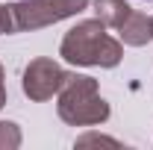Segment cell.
<instances>
[{
	"instance_id": "obj_1",
	"label": "cell",
	"mask_w": 153,
	"mask_h": 150,
	"mask_svg": "<svg viewBox=\"0 0 153 150\" xmlns=\"http://www.w3.org/2000/svg\"><path fill=\"white\" fill-rule=\"evenodd\" d=\"M59 53L74 62V65H100V68H115L121 62V44L112 36H106V24L97 21H82L68 36L62 38Z\"/></svg>"
},
{
	"instance_id": "obj_2",
	"label": "cell",
	"mask_w": 153,
	"mask_h": 150,
	"mask_svg": "<svg viewBox=\"0 0 153 150\" xmlns=\"http://www.w3.org/2000/svg\"><path fill=\"white\" fill-rule=\"evenodd\" d=\"M59 115L62 121L85 127V124H100L109 118L106 100L97 94V82L91 76H65L62 88H59Z\"/></svg>"
},
{
	"instance_id": "obj_3",
	"label": "cell",
	"mask_w": 153,
	"mask_h": 150,
	"mask_svg": "<svg viewBox=\"0 0 153 150\" xmlns=\"http://www.w3.org/2000/svg\"><path fill=\"white\" fill-rule=\"evenodd\" d=\"M88 6V0H24L9 6V27L12 33L21 30H38L47 24H56L62 18H71L76 12H82Z\"/></svg>"
},
{
	"instance_id": "obj_4",
	"label": "cell",
	"mask_w": 153,
	"mask_h": 150,
	"mask_svg": "<svg viewBox=\"0 0 153 150\" xmlns=\"http://www.w3.org/2000/svg\"><path fill=\"white\" fill-rule=\"evenodd\" d=\"M65 71L59 68L53 59H36L30 62V68L24 71V91L33 100H47L62 88L65 82Z\"/></svg>"
},
{
	"instance_id": "obj_5",
	"label": "cell",
	"mask_w": 153,
	"mask_h": 150,
	"mask_svg": "<svg viewBox=\"0 0 153 150\" xmlns=\"http://www.w3.org/2000/svg\"><path fill=\"white\" fill-rule=\"evenodd\" d=\"M121 30V38H124V44H133V47H141V44H147L153 38V21L147 15H141V12H130L127 21L118 27Z\"/></svg>"
},
{
	"instance_id": "obj_6",
	"label": "cell",
	"mask_w": 153,
	"mask_h": 150,
	"mask_svg": "<svg viewBox=\"0 0 153 150\" xmlns=\"http://www.w3.org/2000/svg\"><path fill=\"white\" fill-rule=\"evenodd\" d=\"M94 12H97V18L103 21L106 27H121L133 9H130V3H124V0H94Z\"/></svg>"
},
{
	"instance_id": "obj_7",
	"label": "cell",
	"mask_w": 153,
	"mask_h": 150,
	"mask_svg": "<svg viewBox=\"0 0 153 150\" xmlns=\"http://www.w3.org/2000/svg\"><path fill=\"white\" fill-rule=\"evenodd\" d=\"M21 141V135H18V130H15V124H0V144H18Z\"/></svg>"
},
{
	"instance_id": "obj_8",
	"label": "cell",
	"mask_w": 153,
	"mask_h": 150,
	"mask_svg": "<svg viewBox=\"0 0 153 150\" xmlns=\"http://www.w3.org/2000/svg\"><path fill=\"white\" fill-rule=\"evenodd\" d=\"M0 33H12V27H9V6H0Z\"/></svg>"
},
{
	"instance_id": "obj_9",
	"label": "cell",
	"mask_w": 153,
	"mask_h": 150,
	"mask_svg": "<svg viewBox=\"0 0 153 150\" xmlns=\"http://www.w3.org/2000/svg\"><path fill=\"white\" fill-rule=\"evenodd\" d=\"M6 103V88H3V68H0V106Z\"/></svg>"
},
{
	"instance_id": "obj_10",
	"label": "cell",
	"mask_w": 153,
	"mask_h": 150,
	"mask_svg": "<svg viewBox=\"0 0 153 150\" xmlns=\"http://www.w3.org/2000/svg\"><path fill=\"white\" fill-rule=\"evenodd\" d=\"M150 21H153V18H150Z\"/></svg>"
}]
</instances>
